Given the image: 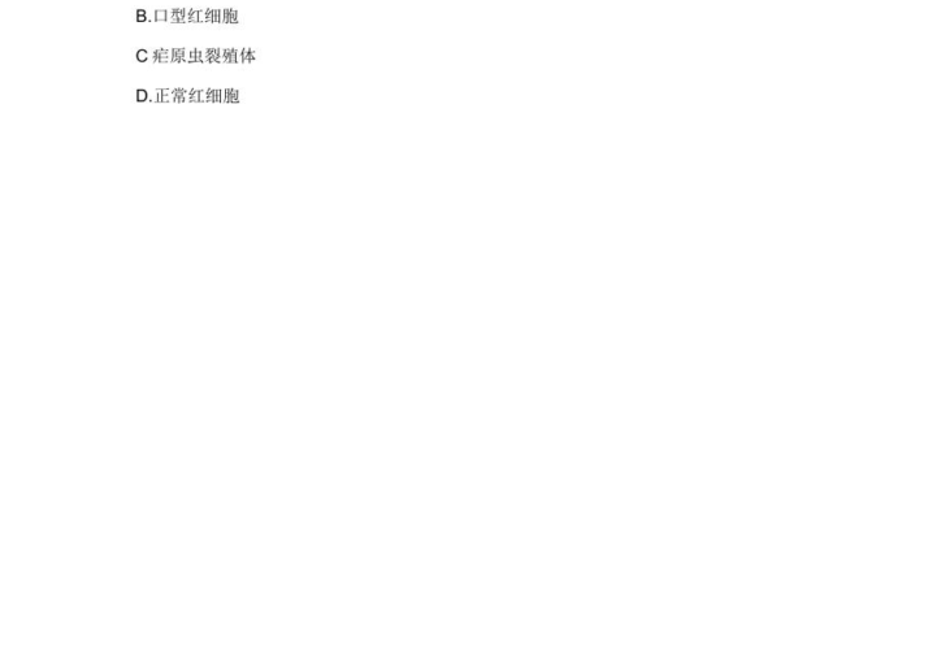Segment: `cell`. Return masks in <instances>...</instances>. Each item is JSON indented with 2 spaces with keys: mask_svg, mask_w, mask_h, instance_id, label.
I'll return each mask as SVG.
<instances>
[{
  "mask_svg": "<svg viewBox=\"0 0 941 665\" xmlns=\"http://www.w3.org/2000/svg\"><path fill=\"white\" fill-rule=\"evenodd\" d=\"M151 62L167 64L172 63V50L167 49H156L151 51Z\"/></svg>",
  "mask_w": 941,
  "mask_h": 665,
  "instance_id": "6da1fadb",
  "label": "cell"
},
{
  "mask_svg": "<svg viewBox=\"0 0 941 665\" xmlns=\"http://www.w3.org/2000/svg\"><path fill=\"white\" fill-rule=\"evenodd\" d=\"M185 17H186L185 8H173V10H169V23L185 24L186 23Z\"/></svg>",
  "mask_w": 941,
  "mask_h": 665,
  "instance_id": "7a4b0ae2",
  "label": "cell"
},
{
  "mask_svg": "<svg viewBox=\"0 0 941 665\" xmlns=\"http://www.w3.org/2000/svg\"><path fill=\"white\" fill-rule=\"evenodd\" d=\"M189 101V90L182 88L172 89V102L185 103Z\"/></svg>",
  "mask_w": 941,
  "mask_h": 665,
  "instance_id": "3957f363",
  "label": "cell"
},
{
  "mask_svg": "<svg viewBox=\"0 0 941 665\" xmlns=\"http://www.w3.org/2000/svg\"><path fill=\"white\" fill-rule=\"evenodd\" d=\"M199 13H201V11L194 10V8H190V10H186V17H185L186 23H194V24L201 23V17H199Z\"/></svg>",
  "mask_w": 941,
  "mask_h": 665,
  "instance_id": "277c9868",
  "label": "cell"
},
{
  "mask_svg": "<svg viewBox=\"0 0 941 665\" xmlns=\"http://www.w3.org/2000/svg\"><path fill=\"white\" fill-rule=\"evenodd\" d=\"M151 20L158 21V23H167L169 21V11L168 10H155L153 12V17Z\"/></svg>",
  "mask_w": 941,
  "mask_h": 665,
  "instance_id": "5b68a950",
  "label": "cell"
},
{
  "mask_svg": "<svg viewBox=\"0 0 941 665\" xmlns=\"http://www.w3.org/2000/svg\"><path fill=\"white\" fill-rule=\"evenodd\" d=\"M186 49H172V63H185Z\"/></svg>",
  "mask_w": 941,
  "mask_h": 665,
  "instance_id": "8992f818",
  "label": "cell"
},
{
  "mask_svg": "<svg viewBox=\"0 0 941 665\" xmlns=\"http://www.w3.org/2000/svg\"><path fill=\"white\" fill-rule=\"evenodd\" d=\"M150 58H151V52H149V51H147V50H143V49H142V50H138V51L136 52V59H137L138 62H140V63L149 62Z\"/></svg>",
  "mask_w": 941,
  "mask_h": 665,
  "instance_id": "52a82bcc",
  "label": "cell"
},
{
  "mask_svg": "<svg viewBox=\"0 0 941 665\" xmlns=\"http://www.w3.org/2000/svg\"><path fill=\"white\" fill-rule=\"evenodd\" d=\"M136 99H137V102L150 101L149 91H147L146 89H138L136 91Z\"/></svg>",
  "mask_w": 941,
  "mask_h": 665,
  "instance_id": "ba28073f",
  "label": "cell"
},
{
  "mask_svg": "<svg viewBox=\"0 0 941 665\" xmlns=\"http://www.w3.org/2000/svg\"><path fill=\"white\" fill-rule=\"evenodd\" d=\"M188 102H190V103H198V102H201V91H199V90H197V89H194V88H193V89H190V90H189V101H188Z\"/></svg>",
  "mask_w": 941,
  "mask_h": 665,
  "instance_id": "9c48e42d",
  "label": "cell"
},
{
  "mask_svg": "<svg viewBox=\"0 0 941 665\" xmlns=\"http://www.w3.org/2000/svg\"><path fill=\"white\" fill-rule=\"evenodd\" d=\"M185 63H190V64L197 63V51H195V49L193 50L186 49Z\"/></svg>",
  "mask_w": 941,
  "mask_h": 665,
  "instance_id": "30bf717a",
  "label": "cell"
},
{
  "mask_svg": "<svg viewBox=\"0 0 941 665\" xmlns=\"http://www.w3.org/2000/svg\"><path fill=\"white\" fill-rule=\"evenodd\" d=\"M197 51V63H205V50L195 49Z\"/></svg>",
  "mask_w": 941,
  "mask_h": 665,
  "instance_id": "8fae6325",
  "label": "cell"
},
{
  "mask_svg": "<svg viewBox=\"0 0 941 665\" xmlns=\"http://www.w3.org/2000/svg\"><path fill=\"white\" fill-rule=\"evenodd\" d=\"M136 20L138 23H145V21L149 20V16H136Z\"/></svg>",
  "mask_w": 941,
  "mask_h": 665,
  "instance_id": "7c38bea8",
  "label": "cell"
},
{
  "mask_svg": "<svg viewBox=\"0 0 941 665\" xmlns=\"http://www.w3.org/2000/svg\"><path fill=\"white\" fill-rule=\"evenodd\" d=\"M136 16H149L145 10H137Z\"/></svg>",
  "mask_w": 941,
  "mask_h": 665,
  "instance_id": "4fadbf2b",
  "label": "cell"
}]
</instances>
